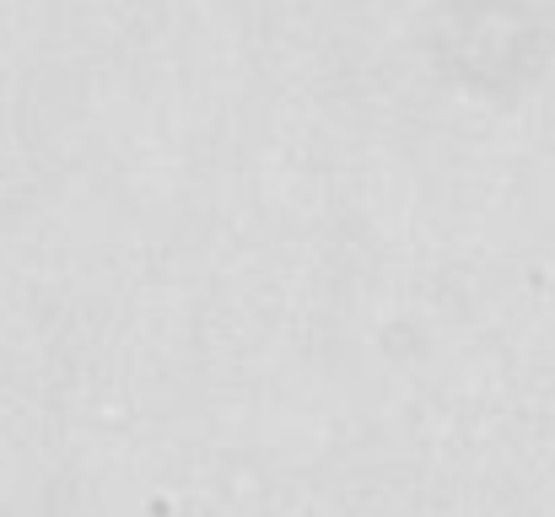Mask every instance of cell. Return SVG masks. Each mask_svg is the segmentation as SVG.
I'll return each instance as SVG.
<instances>
[]
</instances>
